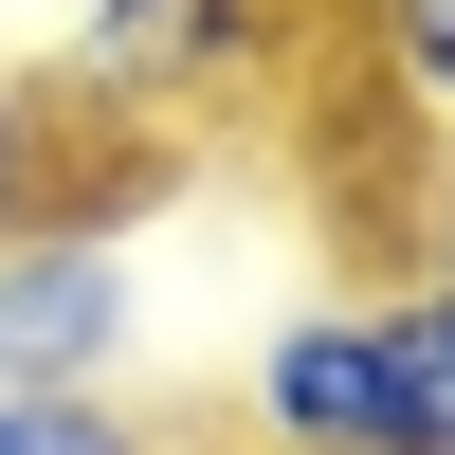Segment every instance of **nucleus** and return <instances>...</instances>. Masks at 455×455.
Instances as JSON below:
<instances>
[{
    "instance_id": "nucleus-8",
    "label": "nucleus",
    "mask_w": 455,
    "mask_h": 455,
    "mask_svg": "<svg viewBox=\"0 0 455 455\" xmlns=\"http://www.w3.org/2000/svg\"><path fill=\"white\" fill-rule=\"evenodd\" d=\"M419 291H437V310H455V201L419 219Z\"/></svg>"
},
{
    "instance_id": "nucleus-5",
    "label": "nucleus",
    "mask_w": 455,
    "mask_h": 455,
    "mask_svg": "<svg viewBox=\"0 0 455 455\" xmlns=\"http://www.w3.org/2000/svg\"><path fill=\"white\" fill-rule=\"evenodd\" d=\"M347 73H364V109H401V146L455 128V0H364V19H347Z\"/></svg>"
},
{
    "instance_id": "nucleus-4",
    "label": "nucleus",
    "mask_w": 455,
    "mask_h": 455,
    "mask_svg": "<svg viewBox=\"0 0 455 455\" xmlns=\"http://www.w3.org/2000/svg\"><path fill=\"white\" fill-rule=\"evenodd\" d=\"M255 455H364V347H347V291L255 328Z\"/></svg>"
},
{
    "instance_id": "nucleus-2",
    "label": "nucleus",
    "mask_w": 455,
    "mask_h": 455,
    "mask_svg": "<svg viewBox=\"0 0 455 455\" xmlns=\"http://www.w3.org/2000/svg\"><path fill=\"white\" fill-rule=\"evenodd\" d=\"M146 182H182V164L92 146L73 201L0 255V401H128V364H146V255H128V201H146Z\"/></svg>"
},
{
    "instance_id": "nucleus-1",
    "label": "nucleus",
    "mask_w": 455,
    "mask_h": 455,
    "mask_svg": "<svg viewBox=\"0 0 455 455\" xmlns=\"http://www.w3.org/2000/svg\"><path fill=\"white\" fill-rule=\"evenodd\" d=\"M291 55H310V0H73V36L36 55V92L73 109V146L182 164L201 128L274 109Z\"/></svg>"
},
{
    "instance_id": "nucleus-7",
    "label": "nucleus",
    "mask_w": 455,
    "mask_h": 455,
    "mask_svg": "<svg viewBox=\"0 0 455 455\" xmlns=\"http://www.w3.org/2000/svg\"><path fill=\"white\" fill-rule=\"evenodd\" d=\"M0 455H164L146 401H0Z\"/></svg>"
},
{
    "instance_id": "nucleus-3",
    "label": "nucleus",
    "mask_w": 455,
    "mask_h": 455,
    "mask_svg": "<svg viewBox=\"0 0 455 455\" xmlns=\"http://www.w3.org/2000/svg\"><path fill=\"white\" fill-rule=\"evenodd\" d=\"M347 347H364V455H455V310L419 274L347 291Z\"/></svg>"
},
{
    "instance_id": "nucleus-6",
    "label": "nucleus",
    "mask_w": 455,
    "mask_h": 455,
    "mask_svg": "<svg viewBox=\"0 0 455 455\" xmlns=\"http://www.w3.org/2000/svg\"><path fill=\"white\" fill-rule=\"evenodd\" d=\"M73 164H92V146H73V109L36 92V55H0V255L73 201Z\"/></svg>"
}]
</instances>
